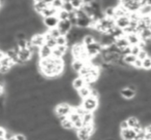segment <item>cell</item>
<instances>
[{"mask_svg": "<svg viewBox=\"0 0 151 140\" xmlns=\"http://www.w3.org/2000/svg\"><path fill=\"white\" fill-rule=\"evenodd\" d=\"M138 134L136 133L134 129L127 128L125 130H120V137L122 138V140H134L137 138Z\"/></svg>", "mask_w": 151, "mask_h": 140, "instance_id": "e0dca14e", "label": "cell"}, {"mask_svg": "<svg viewBox=\"0 0 151 140\" xmlns=\"http://www.w3.org/2000/svg\"><path fill=\"white\" fill-rule=\"evenodd\" d=\"M48 33L50 34V35L52 36L53 38H55V39H56L57 37H59V36L61 35V33L59 32V30L57 29V28H54V29L48 30Z\"/></svg>", "mask_w": 151, "mask_h": 140, "instance_id": "d590c367", "label": "cell"}, {"mask_svg": "<svg viewBox=\"0 0 151 140\" xmlns=\"http://www.w3.org/2000/svg\"><path fill=\"white\" fill-rule=\"evenodd\" d=\"M77 92H78L79 97L83 100V99L87 98V97H89L91 95V88H90V86L86 85V86H84L83 88H81L80 90H78Z\"/></svg>", "mask_w": 151, "mask_h": 140, "instance_id": "484cf974", "label": "cell"}, {"mask_svg": "<svg viewBox=\"0 0 151 140\" xmlns=\"http://www.w3.org/2000/svg\"><path fill=\"white\" fill-rule=\"evenodd\" d=\"M94 121H95L94 112H88V111H86V112L82 115L83 126L94 125Z\"/></svg>", "mask_w": 151, "mask_h": 140, "instance_id": "d6986e66", "label": "cell"}, {"mask_svg": "<svg viewBox=\"0 0 151 140\" xmlns=\"http://www.w3.org/2000/svg\"><path fill=\"white\" fill-rule=\"evenodd\" d=\"M15 138L17 140H27V136L23 133H16Z\"/></svg>", "mask_w": 151, "mask_h": 140, "instance_id": "ab89813d", "label": "cell"}, {"mask_svg": "<svg viewBox=\"0 0 151 140\" xmlns=\"http://www.w3.org/2000/svg\"><path fill=\"white\" fill-rule=\"evenodd\" d=\"M122 59H123V62L129 67L134 64V62H136V60H137V56H134V55H132V54H126L122 57Z\"/></svg>", "mask_w": 151, "mask_h": 140, "instance_id": "4316f807", "label": "cell"}, {"mask_svg": "<svg viewBox=\"0 0 151 140\" xmlns=\"http://www.w3.org/2000/svg\"><path fill=\"white\" fill-rule=\"evenodd\" d=\"M115 44H116V46L121 50V52L123 50H125V48H127L128 46H130L129 43H128V41H127V39H126L125 35L117 38V39L115 40Z\"/></svg>", "mask_w": 151, "mask_h": 140, "instance_id": "cb8c5ba5", "label": "cell"}, {"mask_svg": "<svg viewBox=\"0 0 151 140\" xmlns=\"http://www.w3.org/2000/svg\"><path fill=\"white\" fill-rule=\"evenodd\" d=\"M146 1V4L149 5V6H151V0H145Z\"/></svg>", "mask_w": 151, "mask_h": 140, "instance_id": "f6af8a7d", "label": "cell"}, {"mask_svg": "<svg viewBox=\"0 0 151 140\" xmlns=\"http://www.w3.org/2000/svg\"><path fill=\"white\" fill-rule=\"evenodd\" d=\"M94 41H96V40H95V38L93 37V36L91 35L90 33L86 34V35H85L84 37H83V39H82V43L84 44L85 46H87V45H89V44L93 43Z\"/></svg>", "mask_w": 151, "mask_h": 140, "instance_id": "f546056e", "label": "cell"}, {"mask_svg": "<svg viewBox=\"0 0 151 140\" xmlns=\"http://www.w3.org/2000/svg\"><path fill=\"white\" fill-rule=\"evenodd\" d=\"M40 74L46 78H57L64 72L65 64L62 59H57L50 57L47 59H42L38 63Z\"/></svg>", "mask_w": 151, "mask_h": 140, "instance_id": "6da1fadb", "label": "cell"}, {"mask_svg": "<svg viewBox=\"0 0 151 140\" xmlns=\"http://www.w3.org/2000/svg\"><path fill=\"white\" fill-rule=\"evenodd\" d=\"M149 17H150V18H151V13H150V15H149Z\"/></svg>", "mask_w": 151, "mask_h": 140, "instance_id": "c3c4849f", "label": "cell"}, {"mask_svg": "<svg viewBox=\"0 0 151 140\" xmlns=\"http://www.w3.org/2000/svg\"><path fill=\"white\" fill-rule=\"evenodd\" d=\"M141 50H142V48L140 45H130V54L134 55V56H138Z\"/></svg>", "mask_w": 151, "mask_h": 140, "instance_id": "8d00e7d4", "label": "cell"}, {"mask_svg": "<svg viewBox=\"0 0 151 140\" xmlns=\"http://www.w3.org/2000/svg\"><path fill=\"white\" fill-rule=\"evenodd\" d=\"M149 56L148 52H147L146 48H142V50H140V53L138 54V56H137V58L140 59V60H144L145 58H147V57Z\"/></svg>", "mask_w": 151, "mask_h": 140, "instance_id": "e575fe53", "label": "cell"}, {"mask_svg": "<svg viewBox=\"0 0 151 140\" xmlns=\"http://www.w3.org/2000/svg\"><path fill=\"white\" fill-rule=\"evenodd\" d=\"M81 106L84 108L85 111H88V112H95L99 107V97H95V96L90 95V96L87 97V98L83 99L82 103H81Z\"/></svg>", "mask_w": 151, "mask_h": 140, "instance_id": "3957f363", "label": "cell"}, {"mask_svg": "<svg viewBox=\"0 0 151 140\" xmlns=\"http://www.w3.org/2000/svg\"><path fill=\"white\" fill-rule=\"evenodd\" d=\"M1 6H2V0H0V9H1Z\"/></svg>", "mask_w": 151, "mask_h": 140, "instance_id": "7dc6e473", "label": "cell"}, {"mask_svg": "<svg viewBox=\"0 0 151 140\" xmlns=\"http://www.w3.org/2000/svg\"><path fill=\"white\" fill-rule=\"evenodd\" d=\"M67 117L71 121V123H73V129L75 130H78V129H80V128L83 127L82 117H81V115L79 114L75 109L69 113V115Z\"/></svg>", "mask_w": 151, "mask_h": 140, "instance_id": "8fae6325", "label": "cell"}, {"mask_svg": "<svg viewBox=\"0 0 151 140\" xmlns=\"http://www.w3.org/2000/svg\"><path fill=\"white\" fill-rule=\"evenodd\" d=\"M4 92H5V88H4V85L2 82H0V97L3 96L4 95Z\"/></svg>", "mask_w": 151, "mask_h": 140, "instance_id": "b9f144b4", "label": "cell"}, {"mask_svg": "<svg viewBox=\"0 0 151 140\" xmlns=\"http://www.w3.org/2000/svg\"><path fill=\"white\" fill-rule=\"evenodd\" d=\"M57 17L59 18V20H69L70 14L67 13V11H64V9H60V11H58Z\"/></svg>", "mask_w": 151, "mask_h": 140, "instance_id": "836d02e7", "label": "cell"}, {"mask_svg": "<svg viewBox=\"0 0 151 140\" xmlns=\"http://www.w3.org/2000/svg\"><path fill=\"white\" fill-rule=\"evenodd\" d=\"M15 65L16 64L12 61V59L9 58V57L5 55L4 58H2L0 60V74L5 75V74L9 73Z\"/></svg>", "mask_w": 151, "mask_h": 140, "instance_id": "8992f818", "label": "cell"}, {"mask_svg": "<svg viewBox=\"0 0 151 140\" xmlns=\"http://www.w3.org/2000/svg\"><path fill=\"white\" fill-rule=\"evenodd\" d=\"M132 67H134V69H142V60L137 58L136 62H134V64L132 65Z\"/></svg>", "mask_w": 151, "mask_h": 140, "instance_id": "60d3db41", "label": "cell"}, {"mask_svg": "<svg viewBox=\"0 0 151 140\" xmlns=\"http://www.w3.org/2000/svg\"><path fill=\"white\" fill-rule=\"evenodd\" d=\"M73 110V107L67 102H60L56 104L54 108V113L57 117H67L69 113Z\"/></svg>", "mask_w": 151, "mask_h": 140, "instance_id": "5b68a950", "label": "cell"}, {"mask_svg": "<svg viewBox=\"0 0 151 140\" xmlns=\"http://www.w3.org/2000/svg\"><path fill=\"white\" fill-rule=\"evenodd\" d=\"M125 37L127 39L129 45H140L142 43V39H141L140 35L137 32H132V33H126Z\"/></svg>", "mask_w": 151, "mask_h": 140, "instance_id": "2e32d148", "label": "cell"}, {"mask_svg": "<svg viewBox=\"0 0 151 140\" xmlns=\"http://www.w3.org/2000/svg\"><path fill=\"white\" fill-rule=\"evenodd\" d=\"M38 57H40V60L52 57V48H49L46 44L42 45V48H40V50H38Z\"/></svg>", "mask_w": 151, "mask_h": 140, "instance_id": "44dd1931", "label": "cell"}, {"mask_svg": "<svg viewBox=\"0 0 151 140\" xmlns=\"http://www.w3.org/2000/svg\"><path fill=\"white\" fill-rule=\"evenodd\" d=\"M56 45H67L68 46V41H67L66 35H60L56 38Z\"/></svg>", "mask_w": 151, "mask_h": 140, "instance_id": "1f68e13d", "label": "cell"}, {"mask_svg": "<svg viewBox=\"0 0 151 140\" xmlns=\"http://www.w3.org/2000/svg\"><path fill=\"white\" fill-rule=\"evenodd\" d=\"M130 24V18L129 15L128 16H121V17H118L115 19V26L118 27L121 30H125L126 28L129 26Z\"/></svg>", "mask_w": 151, "mask_h": 140, "instance_id": "4fadbf2b", "label": "cell"}, {"mask_svg": "<svg viewBox=\"0 0 151 140\" xmlns=\"http://www.w3.org/2000/svg\"><path fill=\"white\" fill-rule=\"evenodd\" d=\"M142 69H144L146 71L151 70V56H148L144 60H142Z\"/></svg>", "mask_w": 151, "mask_h": 140, "instance_id": "4dcf8cb0", "label": "cell"}, {"mask_svg": "<svg viewBox=\"0 0 151 140\" xmlns=\"http://www.w3.org/2000/svg\"><path fill=\"white\" fill-rule=\"evenodd\" d=\"M68 52V46L67 45H56L52 48V57L57 59H62Z\"/></svg>", "mask_w": 151, "mask_h": 140, "instance_id": "9a60e30c", "label": "cell"}, {"mask_svg": "<svg viewBox=\"0 0 151 140\" xmlns=\"http://www.w3.org/2000/svg\"><path fill=\"white\" fill-rule=\"evenodd\" d=\"M145 140H151V133H144Z\"/></svg>", "mask_w": 151, "mask_h": 140, "instance_id": "7bdbcfd3", "label": "cell"}, {"mask_svg": "<svg viewBox=\"0 0 151 140\" xmlns=\"http://www.w3.org/2000/svg\"><path fill=\"white\" fill-rule=\"evenodd\" d=\"M59 125L64 131H71L73 130V125L68 117H58Z\"/></svg>", "mask_w": 151, "mask_h": 140, "instance_id": "ac0fdd59", "label": "cell"}, {"mask_svg": "<svg viewBox=\"0 0 151 140\" xmlns=\"http://www.w3.org/2000/svg\"><path fill=\"white\" fill-rule=\"evenodd\" d=\"M65 0H53L51 5H52L54 9H56L57 11H60L63 9V5H64Z\"/></svg>", "mask_w": 151, "mask_h": 140, "instance_id": "d6a6232c", "label": "cell"}, {"mask_svg": "<svg viewBox=\"0 0 151 140\" xmlns=\"http://www.w3.org/2000/svg\"><path fill=\"white\" fill-rule=\"evenodd\" d=\"M85 48H86V52L88 54L89 60L91 58H93V57L101 55V50H103V46H101V44L99 41H94L93 43L89 44V45L85 46Z\"/></svg>", "mask_w": 151, "mask_h": 140, "instance_id": "ba28073f", "label": "cell"}, {"mask_svg": "<svg viewBox=\"0 0 151 140\" xmlns=\"http://www.w3.org/2000/svg\"><path fill=\"white\" fill-rule=\"evenodd\" d=\"M118 127H119L120 130H125L128 128V124H127V121L125 119H121V121L119 122V124H118Z\"/></svg>", "mask_w": 151, "mask_h": 140, "instance_id": "74e56055", "label": "cell"}, {"mask_svg": "<svg viewBox=\"0 0 151 140\" xmlns=\"http://www.w3.org/2000/svg\"><path fill=\"white\" fill-rule=\"evenodd\" d=\"M86 82H85V80L82 77V76H77V77H75L73 80H71V87H73V90L78 91L80 90L81 88H83L84 86H86Z\"/></svg>", "mask_w": 151, "mask_h": 140, "instance_id": "ffe728a7", "label": "cell"}, {"mask_svg": "<svg viewBox=\"0 0 151 140\" xmlns=\"http://www.w3.org/2000/svg\"><path fill=\"white\" fill-rule=\"evenodd\" d=\"M68 2L71 4V6L73 7L75 11L77 9H81L85 5L84 0H68Z\"/></svg>", "mask_w": 151, "mask_h": 140, "instance_id": "f1b7e54d", "label": "cell"}, {"mask_svg": "<svg viewBox=\"0 0 151 140\" xmlns=\"http://www.w3.org/2000/svg\"><path fill=\"white\" fill-rule=\"evenodd\" d=\"M57 14H58V11H57L56 9H54L51 4H49L48 6L42 11V13L40 14V17L46 18V17H50V16H57Z\"/></svg>", "mask_w": 151, "mask_h": 140, "instance_id": "d4e9b609", "label": "cell"}, {"mask_svg": "<svg viewBox=\"0 0 151 140\" xmlns=\"http://www.w3.org/2000/svg\"><path fill=\"white\" fill-rule=\"evenodd\" d=\"M48 3L44 2L42 0H36V1H33V9H34V13L37 14V15L40 16V14L42 13L45 9L48 6Z\"/></svg>", "mask_w": 151, "mask_h": 140, "instance_id": "603a6c76", "label": "cell"}, {"mask_svg": "<svg viewBox=\"0 0 151 140\" xmlns=\"http://www.w3.org/2000/svg\"><path fill=\"white\" fill-rule=\"evenodd\" d=\"M94 1H97V0H84L85 3H90V2H94Z\"/></svg>", "mask_w": 151, "mask_h": 140, "instance_id": "ee69618b", "label": "cell"}, {"mask_svg": "<svg viewBox=\"0 0 151 140\" xmlns=\"http://www.w3.org/2000/svg\"><path fill=\"white\" fill-rule=\"evenodd\" d=\"M73 27V25L70 22V20H60L58 26H57V29L59 30L61 35H66V34L70 31Z\"/></svg>", "mask_w": 151, "mask_h": 140, "instance_id": "7c38bea8", "label": "cell"}, {"mask_svg": "<svg viewBox=\"0 0 151 140\" xmlns=\"http://www.w3.org/2000/svg\"><path fill=\"white\" fill-rule=\"evenodd\" d=\"M95 125L83 126L80 129L76 130V135L78 140H90L95 132Z\"/></svg>", "mask_w": 151, "mask_h": 140, "instance_id": "277c9868", "label": "cell"}, {"mask_svg": "<svg viewBox=\"0 0 151 140\" xmlns=\"http://www.w3.org/2000/svg\"><path fill=\"white\" fill-rule=\"evenodd\" d=\"M30 43L34 46V48H42V45L46 44V38H45V33H35L29 38Z\"/></svg>", "mask_w": 151, "mask_h": 140, "instance_id": "9c48e42d", "label": "cell"}, {"mask_svg": "<svg viewBox=\"0 0 151 140\" xmlns=\"http://www.w3.org/2000/svg\"><path fill=\"white\" fill-rule=\"evenodd\" d=\"M88 62H85L83 60H80V59H73V62H71V69L73 70V72H79L82 70V68L85 66V64Z\"/></svg>", "mask_w": 151, "mask_h": 140, "instance_id": "7402d4cb", "label": "cell"}, {"mask_svg": "<svg viewBox=\"0 0 151 140\" xmlns=\"http://www.w3.org/2000/svg\"><path fill=\"white\" fill-rule=\"evenodd\" d=\"M59 18L57 16H50V17H46L42 18V24L44 26L47 28L48 30L54 29V28H57L59 24Z\"/></svg>", "mask_w": 151, "mask_h": 140, "instance_id": "30bf717a", "label": "cell"}, {"mask_svg": "<svg viewBox=\"0 0 151 140\" xmlns=\"http://www.w3.org/2000/svg\"><path fill=\"white\" fill-rule=\"evenodd\" d=\"M119 95L124 100H132L136 97L137 91L132 90V89L128 88V87H124V88H121L119 90Z\"/></svg>", "mask_w": 151, "mask_h": 140, "instance_id": "5bb4252c", "label": "cell"}, {"mask_svg": "<svg viewBox=\"0 0 151 140\" xmlns=\"http://www.w3.org/2000/svg\"><path fill=\"white\" fill-rule=\"evenodd\" d=\"M70 55L73 59H80L85 62H89V57L86 52V48L82 42H78V43L71 45Z\"/></svg>", "mask_w": 151, "mask_h": 140, "instance_id": "7a4b0ae2", "label": "cell"}, {"mask_svg": "<svg viewBox=\"0 0 151 140\" xmlns=\"http://www.w3.org/2000/svg\"><path fill=\"white\" fill-rule=\"evenodd\" d=\"M6 128L0 126V140H5V135H6Z\"/></svg>", "mask_w": 151, "mask_h": 140, "instance_id": "f35d334b", "label": "cell"}, {"mask_svg": "<svg viewBox=\"0 0 151 140\" xmlns=\"http://www.w3.org/2000/svg\"><path fill=\"white\" fill-rule=\"evenodd\" d=\"M33 57V53L29 48H19L18 50V58L19 65H26Z\"/></svg>", "mask_w": 151, "mask_h": 140, "instance_id": "52a82bcc", "label": "cell"}, {"mask_svg": "<svg viewBox=\"0 0 151 140\" xmlns=\"http://www.w3.org/2000/svg\"><path fill=\"white\" fill-rule=\"evenodd\" d=\"M7 140H17V139L15 138V136H13V137H11L9 139H7Z\"/></svg>", "mask_w": 151, "mask_h": 140, "instance_id": "bcb514c9", "label": "cell"}, {"mask_svg": "<svg viewBox=\"0 0 151 140\" xmlns=\"http://www.w3.org/2000/svg\"><path fill=\"white\" fill-rule=\"evenodd\" d=\"M45 38H46V45H48L49 48H51L56 46V39L53 38L52 36L48 33V31L45 33Z\"/></svg>", "mask_w": 151, "mask_h": 140, "instance_id": "83f0119b", "label": "cell"}]
</instances>
